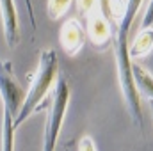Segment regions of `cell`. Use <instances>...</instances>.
<instances>
[{
  "mask_svg": "<svg viewBox=\"0 0 153 151\" xmlns=\"http://www.w3.org/2000/svg\"><path fill=\"white\" fill-rule=\"evenodd\" d=\"M144 0H126V13L125 18L114 27V61L117 68V80L121 87V94L125 100V105L128 109L130 119L137 128H143V110H141V96L134 84L132 73V57H130V30L134 25V20L141 9Z\"/></svg>",
  "mask_w": 153,
  "mask_h": 151,
  "instance_id": "cell-1",
  "label": "cell"
},
{
  "mask_svg": "<svg viewBox=\"0 0 153 151\" xmlns=\"http://www.w3.org/2000/svg\"><path fill=\"white\" fill-rule=\"evenodd\" d=\"M57 70H59V59L53 48H46L39 52V61L38 68L34 71V75L30 76V85L25 93V100L23 105L18 112V117L14 119V128L18 130V126L27 121L34 112H38L43 109V101L52 87L53 82H57Z\"/></svg>",
  "mask_w": 153,
  "mask_h": 151,
  "instance_id": "cell-2",
  "label": "cell"
},
{
  "mask_svg": "<svg viewBox=\"0 0 153 151\" xmlns=\"http://www.w3.org/2000/svg\"><path fill=\"white\" fill-rule=\"evenodd\" d=\"M70 103V87L68 82L59 76L55 82L53 96H52V107L46 117L45 132H43V151H55V144L66 117V109Z\"/></svg>",
  "mask_w": 153,
  "mask_h": 151,
  "instance_id": "cell-3",
  "label": "cell"
},
{
  "mask_svg": "<svg viewBox=\"0 0 153 151\" xmlns=\"http://www.w3.org/2000/svg\"><path fill=\"white\" fill-rule=\"evenodd\" d=\"M0 96H2V107L4 112L11 114L13 121L18 117V112L25 100V91L22 89L20 82L16 80L13 64L9 61L0 59Z\"/></svg>",
  "mask_w": 153,
  "mask_h": 151,
  "instance_id": "cell-4",
  "label": "cell"
},
{
  "mask_svg": "<svg viewBox=\"0 0 153 151\" xmlns=\"http://www.w3.org/2000/svg\"><path fill=\"white\" fill-rule=\"evenodd\" d=\"M85 32L89 43L96 50H105L114 41V25L96 7L85 18Z\"/></svg>",
  "mask_w": 153,
  "mask_h": 151,
  "instance_id": "cell-5",
  "label": "cell"
},
{
  "mask_svg": "<svg viewBox=\"0 0 153 151\" xmlns=\"http://www.w3.org/2000/svg\"><path fill=\"white\" fill-rule=\"evenodd\" d=\"M87 41V32H85V25L80 23V20L70 18L61 25L59 30V43L61 48L64 50V53H68L70 57L76 55L84 44Z\"/></svg>",
  "mask_w": 153,
  "mask_h": 151,
  "instance_id": "cell-6",
  "label": "cell"
},
{
  "mask_svg": "<svg viewBox=\"0 0 153 151\" xmlns=\"http://www.w3.org/2000/svg\"><path fill=\"white\" fill-rule=\"evenodd\" d=\"M0 20L5 44L13 50L20 43V25H18V11L14 0H0Z\"/></svg>",
  "mask_w": 153,
  "mask_h": 151,
  "instance_id": "cell-7",
  "label": "cell"
},
{
  "mask_svg": "<svg viewBox=\"0 0 153 151\" xmlns=\"http://www.w3.org/2000/svg\"><path fill=\"white\" fill-rule=\"evenodd\" d=\"M132 73H134V84L139 96H143L146 101H153V75L135 62L132 66Z\"/></svg>",
  "mask_w": 153,
  "mask_h": 151,
  "instance_id": "cell-8",
  "label": "cell"
},
{
  "mask_svg": "<svg viewBox=\"0 0 153 151\" xmlns=\"http://www.w3.org/2000/svg\"><path fill=\"white\" fill-rule=\"evenodd\" d=\"M96 9L116 27L125 18L126 0H96Z\"/></svg>",
  "mask_w": 153,
  "mask_h": 151,
  "instance_id": "cell-9",
  "label": "cell"
},
{
  "mask_svg": "<svg viewBox=\"0 0 153 151\" xmlns=\"http://www.w3.org/2000/svg\"><path fill=\"white\" fill-rule=\"evenodd\" d=\"M153 52V27L150 29H141L139 34L130 44V57L132 59H139V57H146Z\"/></svg>",
  "mask_w": 153,
  "mask_h": 151,
  "instance_id": "cell-10",
  "label": "cell"
},
{
  "mask_svg": "<svg viewBox=\"0 0 153 151\" xmlns=\"http://www.w3.org/2000/svg\"><path fill=\"white\" fill-rule=\"evenodd\" d=\"M14 121L11 117V114L4 112V121H2V133H0V146L2 151H14Z\"/></svg>",
  "mask_w": 153,
  "mask_h": 151,
  "instance_id": "cell-11",
  "label": "cell"
},
{
  "mask_svg": "<svg viewBox=\"0 0 153 151\" xmlns=\"http://www.w3.org/2000/svg\"><path fill=\"white\" fill-rule=\"evenodd\" d=\"M73 0H48L46 2V14L52 21H59L71 7Z\"/></svg>",
  "mask_w": 153,
  "mask_h": 151,
  "instance_id": "cell-12",
  "label": "cell"
},
{
  "mask_svg": "<svg viewBox=\"0 0 153 151\" xmlns=\"http://www.w3.org/2000/svg\"><path fill=\"white\" fill-rule=\"evenodd\" d=\"M96 7V0H76V9L80 13V16L85 20L87 14Z\"/></svg>",
  "mask_w": 153,
  "mask_h": 151,
  "instance_id": "cell-13",
  "label": "cell"
},
{
  "mask_svg": "<svg viewBox=\"0 0 153 151\" xmlns=\"http://www.w3.org/2000/svg\"><path fill=\"white\" fill-rule=\"evenodd\" d=\"M150 27H153V0L148 2L143 14V21H141V29H150Z\"/></svg>",
  "mask_w": 153,
  "mask_h": 151,
  "instance_id": "cell-14",
  "label": "cell"
},
{
  "mask_svg": "<svg viewBox=\"0 0 153 151\" xmlns=\"http://www.w3.org/2000/svg\"><path fill=\"white\" fill-rule=\"evenodd\" d=\"M78 151H96V144H94L93 137H89V135L80 137V141H78Z\"/></svg>",
  "mask_w": 153,
  "mask_h": 151,
  "instance_id": "cell-15",
  "label": "cell"
},
{
  "mask_svg": "<svg viewBox=\"0 0 153 151\" xmlns=\"http://www.w3.org/2000/svg\"><path fill=\"white\" fill-rule=\"evenodd\" d=\"M25 2V7H27V13H29V18H30V25H32V30L38 29L36 25V13H34V5H32V0H23Z\"/></svg>",
  "mask_w": 153,
  "mask_h": 151,
  "instance_id": "cell-16",
  "label": "cell"
},
{
  "mask_svg": "<svg viewBox=\"0 0 153 151\" xmlns=\"http://www.w3.org/2000/svg\"><path fill=\"white\" fill-rule=\"evenodd\" d=\"M148 105H150V112H152V117H153V101H148Z\"/></svg>",
  "mask_w": 153,
  "mask_h": 151,
  "instance_id": "cell-17",
  "label": "cell"
}]
</instances>
